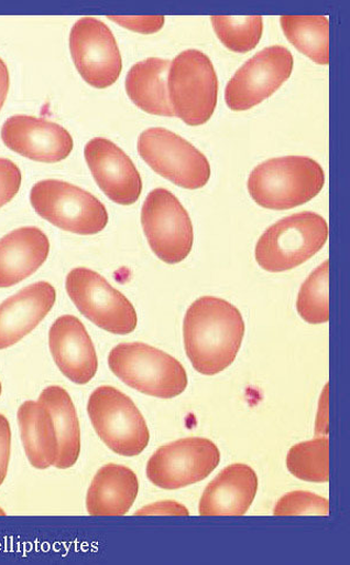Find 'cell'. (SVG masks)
<instances>
[{
  "label": "cell",
  "instance_id": "obj_1",
  "mask_svg": "<svg viewBox=\"0 0 350 565\" xmlns=\"http://www.w3.org/2000/svg\"><path fill=\"white\" fill-rule=\"evenodd\" d=\"M244 331L241 311L230 302L214 297L194 301L184 320L185 350L193 367L206 376L222 373L237 360Z\"/></svg>",
  "mask_w": 350,
  "mask_h": 565
},
{
  "label": "cell",
  "instance_id": "obj_24",
  "mask_svg": "<svg viewBox=\"0 0 350 565\" xmlns=\"http://www.w3.org/2000/svg\"><path fill=\"white\" fill-rule=\"evenodd\" d=\"M289 43L318 65L329 64V22L324 15H282Z\"/></svg>",
  "mask_w": 350,
  "mask_h": 565
},
{
  "label": "cell",
  "instance_id": "obj_10",
  "mask_svg": "<svg viewBox=\"0 0 350 565\" xmlns=\"http://www.w3.org/2000/svg\"><path fill=\"white\" fill-rule=\"evenodd\" d=\"M142 226L147 243L162 262H184L194 243L189 214L177 198L166 189H154L142 209Z\"/></svg>",
  "mask_w": 350,
  "mask_h": 565
},
{
  "label": "cell",
  "instance_id": "obj_26",
  "mask_svg": "<svg viewBox=\"0 0 350 565\" xmlns=\"http://www.w3.org/2000/svg\"><path fill=\"white\" fill-rule=\"evenodd\" d=\"M210 21L220 42L232 52L254 50L263 35L261 15H212Z\"/></svg>",
  "mask_w": 350,
  "mask_h": 565
},
{
  "label": "cell",
  "instance_id": "obj_14",
  "mask_svg": "<svg viewBox=\"0 0 350 565\" xmlns=\"http://www.w3.org/2000/svg\"><path fill=\"white\" fill-rule=\"evenodd\" d=\"M85 158L97 185L120 205H133L141 199V173L129 156L113 142L96 138L85 149Z\"/></svg>",
  "mask_w": 350,
  "mask_h": 565
},
{
  "label": "cell",
  "instance_id": "obj_17",
  "mask_svg": "<svg viewBox=\"0 0 350 565\" xmlns=\"http://www.w3.org/2000/svg\"><path fill=\"white\" fill-rule=\"evenodd\" d=\"M55 288L45 281L25 287L0 305V350L22 341L48 316Z\"/></svg>",
  "mask_w": 350,
  "mask_h": 565
},
{
  "label": "cell",
  "instance_id": "obj_3",
  "mask_svg": "<svg viewBox=\"0 0 350 565\" xmlns=\"http://www.w3.org/2000/svg\"><path fill=\"white\" fill-rule=\"evenodd\" d=\"M108 363L117 377L147 396L175 398L188 385L186 370L177 359L145 343L116 345L109 354Z\"/></svg>",
  "mask_w": 350,
  "mask_h": 565
},
{
  "label": "cell",
  "instance_id": "obj_11",
  "mask_svg": "<svg viewBox=\"0 0 350 565\" xmlns=\"http://www.w3.org/2000/svg\"><path fill=\"white\" fill-rule=\"evenodd\" d=\"M220 459L219 448L211 440L185 438L158 448L147 462L146 475L163 490H181L205 480L216 471Z\"/></svg>",
  "mask_w": 350,
  "mask_h": 565
},
{
  "label": "cell",
  "instance_id": "obj_25",
  "mask_svg": "<svg viewBox=\"0 0 350 565\" xmlns=\"http://www.w3.org/2000/svg\"><path fill=\"white\" fill-rule=\"evenodd\" d=\"M286 466L292 476L308 482L329 481V440L316 438L291 448Z\"/></svg>",
  "mask_w": 350,
  "mask_h": 565
},
{
  "label": "cell",
  "instance_id": "obj_28",
  "mask_svg": "<svg viewBox=\"0 0 350 565\" xmlns=\"http://www.w3.org/2000/svg\"><path fill=\"white\" fill-rule=\"evenodd\" d=\"M275 516H327V499L310 492L296 491L284 495L275 507Z\"/></svg>",
  "mask_w": 350,
  "mask_h": 565
},
{
  "label": "cell",
  "instance_id": "obj_12",
  "mask_svg": "<svg viewBox=\"0 0 350 565\" xmlns=\"http://www.w3.org/2000/svg\"><path fill=\"white\" fill-rule=\"evenodd\" d=\"M294 56L283 46H271L252 56L230 79L226 104L233 111L256 107L289 79Z\"/></svg>",
  "mask_w": 350,
  "mask_h": 565
},
{
  "label": "cell",
  "instance_id": "obj_4",
  "mask_svg": "<svg viewBox=\"0 0 350 565\" xmlns=\"http://www.w3.org/2000/svg\"><path fill=\"white\" fill-rule=\"evenodd\" d=\"M167 92L174 116L192 127L207 124L219 94L218 75L209 57L198 50L175 56L167 74Z\"/></svg>",
  "mask_w": 350,
  "mask_h": 565
},
{
  "label": "cell",
  "instance_id": "obj_21",
  "mask_svg": "<svg viewBox=\"0 0 350 565\" xmlns=\"http://www.w3.org/2000/svg\"><path fill=\"white\" fill-rule=\"evenodd\" d=\"M19 427L30 463L47 470L58 458V440L48 408L41 402L28 401L18 411Z\"/></svg>",
  "mask_w": 350,
  "mask_h": 565
},
{
  "label": "cell",
  "instance_id": "obj_29",
  "mask_svg": "<svg viewBox=\"0 0 350 565\" xmlns=\"http://www.w3.org/2000/svg\"><path fill=\"white\" fill-rule=\"evenodd\" d=\"M22 186V171L7 159H0V207L10 203Z\"/></svg>",
  "mask_w": 350,
  "mask_h": 565
},
{
  "label": "cell",
  "instance_id": "obj_2",
  "mask_svg": "<svg viewBox=\"0 0 350 565\" xmlns=\"http://www.w3.org/2000/svg\"><path fill=\"white\" fill-rule=\"evenodd\" d=\"M325 185L321 166L305 156L272 159L250 173L248 190L252 200L269 210H289L318 196Z\"/></svg>",
  "mask_w": 350,
  "mask_h": 565
},
{
  "label": "cell",
  "instance_id": "obj_18",
  "mask_svg": "<svg viewBox=\"0 0 350 565\" xmlns=\"http://www.w3.org/2000/svg\"><path fill=\"white\" fill-rule=\"evenodd\" d=\"M259 478L250 466L233 463L214 479L204 492L201 516H243L254 502Z\"/></svg>",
  "mask_w": 350,
  "mask_h": 565
},
{
  "label": "cell",
  "instance_id": "obj_35",
  "mask_svg": "<svg viewBox=\"0 0 350 565\" xmlns=\"http://www.w3.org/2000/svg\"><path fill=\"white\" fill-rule=\"evenodd\" d=\"M2 382H0V396H2Z\"/></svg>",
  "mask_w": 350,
  "mask_h": 565
},
{
  "label": "cell",
  "instance_id": "obj_8",
  "mask_svg": "<svg viewBox=\"0 0 350 565\" xmlns=\"http://www.w3.org/2000/svg\"><path fill=\"white\" fill-rule=\"evenodd\" d=\"M66 289L80 313L109 333L128 335L138 328L139 317L132 303L99 273L75 268L67 277Z\"/></svg>",
  "mask_w": 350,
  "mask_h": 565
},
{
  "label": "cell",
  "instance_id": "obj_6",
  "mask_svg": "<svg viewBox=\"0 0 350 565\" xmlns=\"http://www.w3.org/2000/svg\"><path fill=\"white\" fill-rule=\"evenodd\" d=\"M87 408L96 434L112 452L135 457L145 450L150 443L147 424L140 408L120 390L97 387Z\"/></svg>",
  "mask_w": 350,
  "mask_h": 565
},
{
  "label": "cell",
  "instance_id": "obj_33",
  "mask_svg": "<svg viewBox=\"0 0 350 565\" xmlns=\"http://www.w3.org/2000/svg\"><path fill=\"white\" fill-rule=\"evenodd\" d=\"M10 89V73L7 64L0 57V110H2Z\"/></svg>",
  "mask_w": 350,
  "mask_h": 565
},
{
  "label": "cell",
  "instance_id": "obj_7",
  "mask_svg": "<svg viewBox=\"0 0 350 565\" xmlns=\"http://www.w3.org/2000/svg\"><path fill=\"white\" fill-rule=\"evenodd\" d=\"M31 204L42 218L80 236L102 232L109 222L106 206L90 192L70 183L46 180L31 190Z\"/></svg>",
  "mask_w": 350,
  "mask_h": 565
},
{
  "label": "cell",
  "instance_id": "obj_23",
  "mask_svg": "<svg viewBox=\"0 0 350 565\" xmlns=\"http://www.w3.org/2000/svg\"><path fill=\"white\" fill-rule=\"evenodd\" d=\"M50 411L58 440V458L54 467L67 470L79 460L81 454V428L75 405L62 386L44 390L39 401Z\"/></svg>",
  "mask_w": 350,
  "mask_h": 565
},
{
  "label": "cell",
  "instance_id": "obj_13",
  "mask_svg": "<svg viewBox=\"0 0 350 565\" xmlns=\"http://www.w3.org/2000/svg\"><path fill=\"white\" fill-rule=\"evenodd\" d=\"M69 47L75 67L94 88L112 86L122 73V55L110 29L99 19L81 18L70 31Z\"/></svg>",
  "mask_w": 350,
  "mask_h": 565
},
{
  "label": "cell",
  "instance_id": "obj_31",
  "mask_svg": "<svg viewBox=\"0 0 350 565\" xmlns=\"http://www.w3.org/2000/svg\"><path fill=\"white\" fill-rule=\"evenodd\" d=\"M11 457V427L8 418L0 415V486L7 479Z\"/></svg>",
  "mask_w": 350,
  "mask_h": 565
},
{
  "label": "cell",
  "instance_id": "obj_5",
  "mask_svg": "<svg viewBox=\"0 0 350 565\" xmlns=\"http://www.w3.org/2000/svg\"><path fill=\"white\" fill-rule=\"evenodd\" d=\"M328 239L327 222L304 211L269 227L260 238L255 257L271 273L294 269L317 255Z\"/></svg>",
  "mask_w": 350,
  "mask_h": 565
},
{
  "label": "cell",
  "instance_id": "obj_27",
  "mask_svg": "<svg viewBox=\"0 0 350 565\" xmlns=\"http://www.w3.org/2000/svg\"><path fill=\"white\" fill-rule=\"evenodd\" d=\"M329 260L319 266L303 284L298 299V315L310 324L329 321L328 281Z\"/></svg>",
  "mask_w": 350,
  "mask_h": 565
},
{
  "label": "cell",
  "instance_id": "obj_15",
  "mask_svg": "<svg viewBox=\"0 0 350 565\" xmlns=\"http://www.w3.org/2000/svg\"><path fill=\"white\" fill-rule=\"evenodd\" d=\"M2 140L12 151L35 162L57 163L70 154L74 142L61 125L29 115H14L2 128Z\"/></svg>",
  "mask_w": 350,
  "mask_h": 565
},
{
  "label": "cell",
  "instance_id": "obj_30",
  "mask_svg": "<svg viewBox=\"0 0 350 565\" xmlns=\"http://www.w3.org/2000/svg\"><path fill=\"white\" fill-rule=\"evenodd\" d=\"M108 18L125 29L143 34L157 33L165 24L164 15H109Z\"/></svg>",
  "mask_w": 350,
  "mask_h": 565
},
{
  "label": "cell",
  "instance_id": "obj_34",
  "mask_svg": "<svg viewBox=\"0 0 350 565\" xmlns=\"http://www.w3.org/2000/svg\"><path fill=\"white\" fill-rule=\"evenodd\" d=\"M0 515H2V516H6V515H7V514H6V512H3V510H2V509H0Z\"/></svg>",
  "mask_w": 350,
  "mask_h": 565
},
{
  "label": "cell",
  "instance_id": "obj_32",
  "mask_svg": "<svg viewBox=\"0 0 350 565\" xmlns=\"http://www.w3.org/2000/svg\"><path fill=\"white\" fill-rule=\"evenodd\" d=\"M134 515L141 516H188L186 507L175 501H162L144 507L143 510L135 512Z\"/></svg>",
  "mask_w": 350,
  "mask_h": 565
},
{
  "label": "cell",
  "instance_id": "obj_9",
  "mask_svg": "<svg viewBox=\"0 0 350 565\" xmlns=\"http://www.w3.org/2000/svg\"><path fill=\"white\" fill-rule=\"evenodd\" d=\"M138 148L146 164L175 185L198 190L210 179L206 156L178 134L150 128L141 134Z\"/></svg>",
  "mask_w": 350,
  "mask_h": 565
},
{
  "label": "cell",
  "instance_id": "obj_16",
  "mask_svg": "<svg viewBox=\"0 0 350 565\" xmlns=\"http://www.w3.org/2000/svg\"><path fill=\"white\" fill-rule=\"evenodd\" d=\"M50 349L55 364L73 383H89L99 369L94 343L84 323L73 317L58 318L50 329Z\"/></svg>",
  "mask_w": 350,
  "mask_h": 565
},
{
  "label": "cell",
  "instance_id": "obj_20",
  "mask_svg": "<svg viewBox=\"0 0 350 565\" xmlns=\"http://www.w3.org/2000/svg\"><path fill=\"white\" fill-rule=\"evenodd\" d=\"M140 482L129 467L108 463L94 477L87 493L90 516L127 515L138 499Z\"/></svg>",
  "mask_w": 350,
  "mask_h": 565
},
{
  "label": "cell",
  "instance_id": "obj_22",
  "mask_svg": "<svg viewBox=\"0 0 350 565\" xmlns=\"http://www.w3.org/2000/svg\"><path fill=\"white\" fill-rule=\"evenodd\" d=\"M169 63L160 57H149L135 64L125 81L130 100L142 110L157 116H174L168 100L167 74Z\"/></svg>",
  "mask_w": 350,
  "mask_h": 565
},
{
  "label": "cell",
  "instance_id": "obj_19",
  "mask_svg": "<svg viewBox=\"0 0 350 565\" xmlns=\"http://www.w3.org/2000/svg\"><path fill=\"white\" fill-rule=\"evenodd\" d=\"M50 241L37 227H21L0 239V288L24 281L50 255Z\"/></svg>",
  "mask_w": 350,
  "mask_h": 565
}]
</instances>
